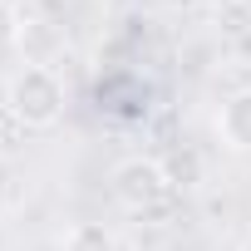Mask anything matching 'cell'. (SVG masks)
<instances>
[{
	"label": "cell",
	"mask_w": 251,
	"mask_h": 251,
	"mask_svg": "<svg viewBox=\"0 0 251 251\" xmlns=\"http://www.w3.org/2000/svg\"><path fill=\"white\" fill-rule=\"evenodd\" d=\"M64 103H69L64 79L50 64H25L5 84V108H10V118L20 123V128H30V133H50L54 123L64 118Z\"/></svg>",
	"instance_id": "cell-1"
},
{
	"label": "cell",
	"mask_w": 251,
	"mask_h": 251,
	"mask_svg": "<svg viewBox=\"0 0 251 251\" xmlns=\"http://www.w3.org/2000/svg\"><path fill=\"white\" fill-rule=\"evenodd\" d=\"M163 168H168V182L173 187H197L202 182V158H197V148H173L168 158H163Z\"/></svg>",
	"instance_id": "cell-5"
},
{
	"label": "cell",
	"mask_w": 251,
	"mask_h": 251,
	"mask_svg": "<svg viewBox=\"0 0 251 251\" xmlns=\"http://www.w3.org/2000/svg\"><path fill=\"white\" fill-rule=\"evenodd\" d=\"M236 251H251V236H246V241H241V246H236Z\"/></svg>",
	"instance_id": "cell-7"
},
{
	"label": "cell",
	"mask_w": 251,
	"mask_h": 251,
	"mask_svg": "<svg viewBox=\"0 0 251 251\" xmlns=\"http://www.w3.org/2000/svg\"><path fill=\"white\" fill-rule=\"evenodd\" d=\"M217 133L231 153H251V89H236L217 108Z\"/></svg>",
	"instance_id": "cell-3"
},
{
	"label": "cell",
	"mask_w": 251,
	"mask_h": 251,
	"mask_svg": "<svg viewBox=\"0 0 251 251\" xmlns=\"http://www.w3.org/2000/svg\"><path fill=\"white\" fill-rule=\"evenodd\" d=\"M64 251H118V241L103 222H74L64 231Z\"/></svg>",
	"instance_id": "cell-4"
},
{
	"label": "cell",
	"mask_w": 251,
	"mask_h": 251,
	"mask_svg": "<svg viewBox=\"0 0 251 251\" xmlns=\"http://www.w3.org/2000/svg\"><path fill=\"white\" fill-rule=\"evenodd\" d=\"M108 187H113V197L128 207V212H158L173 197L168 168L158 158H118L113 173H108Z\"/></svg>",
	"instance_id": "cell-2"
},
{
	"label": "cell",
	"mask_w": 251,
	"mask_h": 251,
	"mask_svg": "<svg viewBox=\"0 0 251 251\" xmlns=\"http://www.w3.org/2000/svg\"><path fill=\"white\" fill-rule=\"evenodd\" d=\"M10 182H15V173H10V163H5V158H0V202L10 197Z\"/></svg>",
	"instance_id": "cell-6"
}]
</instances>
